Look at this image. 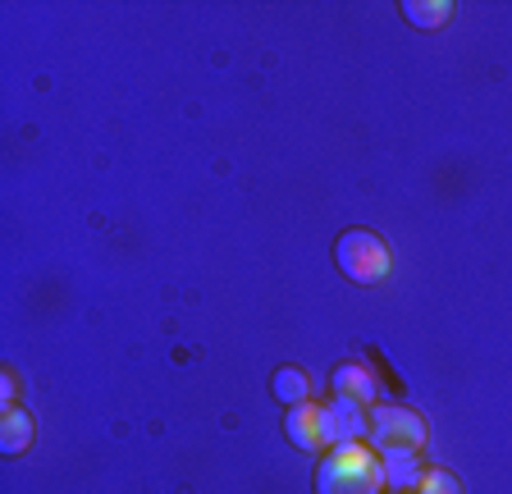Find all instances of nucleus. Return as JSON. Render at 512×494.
I'll return each mask as SVG.
<instances>
[{
	"mask_svg": "<svg viewBox=\"0 0 512 494\" xmlns=\"http://www.w3.org/2000/svg\"><path fill=\"white\" fill-rule=\"evenodd\" d=\"M375 389H380L375 371H371L366 362H357V357H348V362H339V366L330 371V394L362 398V403H371V408H375Z\"/></svg>",
	"mask_w": 512,
	"mask_h": 494,
	"instance_id": "obj_6",
	"label": "nucleus"
},
{
	"mask_svg": "<svg viewBox=\"0 0 512 494\" xmlns=\"http://www.w3.org/2000/svg\"><path fill=\"white\" fill-rule=\"evenodd\" d=\"M320 421H325V449L366 440V430H371V403L348 398V394H330V403H320Z\"/></svg>",
	"mask_w": 512,
	"mask_h": 494,
	"instance_id": "obj_4",
	"label": "nucleus"
},
{
	"mask_svg": "<svg viewBox=\"0 0 512 494\" xmlns=\"http://www.w3.org/2000/svg\"><path fill=\"white\" fill-rule=\"evenodd\" d=\"M398 10H403V19L412 23V28H444V23L453 19V5H448V0H403Z\"/></svg>",
	"mask_w": 512,
	"mask_h": 494,
	"instance_id": "obj_10",
	"label": "nucleus"
},
{
	"mask_svg": "<svg viewBox=\"0 0 512 494\" xmlns=\"http://www.w3.org/2000/svg\"><path fill=\"white\" fill-rule=\"evenodd\" d=\"M14 371H0V408H14Z\"/></svg>",
	"mask_w": 512,
	"mask_h": 494,
	"instance_id": "obj_12",
	"label": "nucleus"
},
{
	"mask_svg": "<svg viewBox=\"0 0 512 494\" xmlns=\"http://www.w3.org/2000/svg\"><path fill=\"white\" fill-rule=\"evenodd\" d=\"M32 444V417L23 408H0V453L19 458Z\"/></svg>",
	"mask_w": 512,
	"mask_h": 494,
	"instance_id": "obj_8",
	"label": "nucleus"
},
{
	"mask_svg": "<svg viewBox=\"0 0 512 494\" xmlns=\"http://www.w3.org/2000/svg\"><path fill=\"white\" fill-rule=\"evenodd\" d=\"M270 394L284 403V408H298V403H307L311 398V380L302 366H279L275 376H270Z\"/></svg>",
	"mask_w": 512,
	"mask_h": 494,
	"instance_id": "obj_9",
	"label": "nucleus"
},
{
	"mask_svg": "<svg viewBox=\"0 0 512 494\" xmlns=\"http://www.w3.org/2000/svg\"><path fill=\"white\" fill-rule=\"evenodd\" d=\"M334 266H339L352 284L371 289V284L389 280L394 257H389V247H384V238L375 234V229H343V234L334 238Z\"/></svg>",
	"mask_w": 512,
	"mask_h": 494,
	"instance_id": "obj_2",
	"label": "nucleus"
},
{
	"mask_svg": "<svg viewBox=\"0 0 512 494\" xmlns=\"http://www.w3.org/2000/svg\"><path fill=\"white\" fill-rule=\"evenodd\" d=\"M284 435L288 444H298L307 453H325V421H320V403H298V408H288L284 417Z\"/></svg>",
	"mask_w": 512,
	"mask_h": 494,
	"instance_id": "obj_5",
	"label": "nucleus"
},
{
	"mask_svg": "<svg viewBox=\"0 0 512 494\" xmlns=\"http://www.w3.org/2000/svg\"><path fill=\"white\" fill-rule=\"evenodd\" d=\"M380 467H384V490L389 494H412L421 472H426V467H421V453H412V449L380 453Z\"/></svg>",
	"mask_w": 512,
	"mask_h": 494,
	"instance_id": "obj_7",
	"label": "nucleus"
},
{
	"mask_svg": "<svg viewBox=\"0 0 512 494\" xmlns=\"http://www.w3.org/2000/svg\"><path fill=\"white\" fill-rule=\"evenodd\" d=\"M412 494H462V481L448 467H426Z\"/></svg>",
	"mask_w": 512,
	"mask_h": 494,
	"instance_id": "obj_11",
	"label": "nucleus"
},
{
	"mask_svg": "<svg viewBox=\"0 0 512 494\" xmlns=\"http://www.w3.org/2000/svg\"><path fill=\"white\" fill-rule=\"evenodd\" d=\"M311 485H316V494H389L384 490L380 453L366 440L334 444V449L320 453Z\"/></svg>",
	"mask_w": 512,
	"mask_h": 494,
	"instance_id": "obj_1",
	"label": "nucleus"
},
{
	"mask_svg": "<svg viewBox=\"0 0 512 494\" xmlns=\"http://www.w3.org/2000/svg\"><path fill=\"white\" fill-rule=\"evenodd\" d=\"M426 421L421 412L403 408V403H375L371 408V430H366V444L375 453H389V449H412L421 453L426 449Z\"/></svg>",
	"mask_w": 512,
	"mask_h": 494,
	"instance_id": "obj_3",
	"label": "nucleus"
}]
</instances>
